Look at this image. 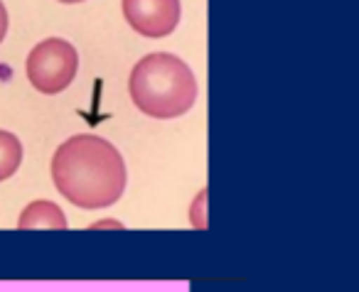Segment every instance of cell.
I'll list each match as a JSON object with an SVG mask.
<instances>
[{
    "label": "cell",
    "instance_id": "cell-1",
    "mask_svg": "<svg viewBox=\"0 0 359 292\" xmlns=\"http://www.w3.org/2000/svg\"><path fill=\"white\" fill-rule=\"evenodd\" d=\"M52 179L67 202L81 209H104L126 192L123 155L99 135H72L52 158Z\"/></svg>",
    "mask_w": 359,
    "mask_h": 292
},
{
    "label": "cell",
    "instance_id": "cell-2",
    "mask_svg": "<svg viewBox=\"0 0 359 292\" xmlns=\"http://www.w3.org/2000/svg\"><path fill=\"white\" fill-rule=\"evenodd\" d=\"M128 94L143 116L160 120L180 118L195 106L197 79L180 57L153 52L133 67Z\"/></svg>",
    "mask_w": 359,
    "mask_h": 292
},
{
    "label": "cell",
    "instance_id": "cell-3",
    "mask_svg": "<svg viewBox=\"0 0 359 292\" xmlns=\"http://www.w3.org/2000/svg\"><path fill=\"white\" fill-rule=\"evenodd\" d=\"M76 69H79V55L62 37H50L35 45L25 62L30 84L47 96L62 94L74 81Z\"/></svg>",
    "mask_w": 359,
    "mask_h": 292
},
{
    "label": "cell",
    "instance_id": "cell-4",
    "mask_svg": "<svg viewBox=\"0 0 359 292\" xmlns=\"http://www.w3.org/2000/svg\"><path fill=\"white\" fill-rule=\"evenodd\" d=\"M121 11L126 22L150 40L168 37L182 15L180 0H121Z\"/></svg>",
    "mask_w": 359,
    "mask_h": 292
},
{
    "label": "cell",
    "instance_id": "cell-5",
    "mask_svg": "<svg viewBox=\"0 0 359 292\" xmlns=\"http://www.w3.org/2000/svg\"><path fill=\"white\" fill-rule=\"evenodd\" d=\"M67 216L55 202H47V199H37V202L27 204L20 214V221H18V228H55V231H62L67 228Z\"/></svg>",
    "mask_w": 359,
    "mask_h": 292
},
{
    "label": "cell",
    "instance_id": "cell-6",
    "mask_svg": "<svg viewBox=\"0 0 359 292\" xmlns=\"http://www.w3.org/2000/svg\"><path fill=\"white\" fill-rule=\"evenodd\" d=\"M22 165V143L18 135L0 130V182L11 179Z\"/></svg>",
    "mask_w": 359,
    "mask_h": 292
},
{
    "label": "cell",
    "instance_id": "cell-7",
    "mask_svg": "<svg viewBox=\"0 0 359 292\" xmlns=\"http://www.w3.org/2000/svg\"><path fill=\"white\" fill-rule=\"evenodd\" d=\"M6 35H8V11L3 6V0H0V42L6 40Z\"/></svg>",
    "mask_w": 359,
    "mask_h": 292
},
{
    "label": "cell",
    "instance_id": "cell-8",
    "mask_svg": "<svg viewBox=\"0 0 359 292\" xmlns=\"http://www.w3.org/2000/svg\"><path fill=\"white\" fill-rule=\"evenodd\" d=\"M60 3H67V6H72V3H84V0H60Z\"/></svg>",
    "mask_w": 359,
    "mask_h": 292
}]
</instances>
